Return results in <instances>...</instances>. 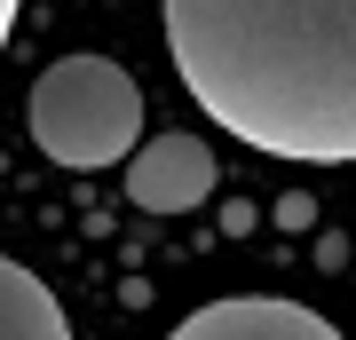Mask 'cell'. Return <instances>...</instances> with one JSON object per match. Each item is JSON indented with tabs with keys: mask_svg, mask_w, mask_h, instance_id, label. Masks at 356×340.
Segmentation results:
<instances>
[{
	"mask_svg": "<svg viewBox=\"0 0 356 340\" xmlns=\"http://www.w3.org/2000/svg\"><path fill=\"white\" fill-rule=\"evenodd\" d=\"M198 111L269 159H356V0H166Z\"/></svg>",
	"mask_w": 356,
	"mask_h": 340,
	"instance_id": "1",
	"label": "cell"
},
{
	"mask_svg": "<svg viewBox=\"0 0 356 340\" xmlns=\"http://www.w3.org/2000/svg\"><path fill=\"white\" fill-rule=\"evenodd\" d=\"M24 119H32V143L48 151L56 166H119L143 151V88L127 79V63L111 56H64L32 79L24 95Z\"/></svg>",
	"mask_w": 356,
	"mask_h": 340,
	"instance_id": "2",
	"label": "cell"
},
{
	"mask_svg": "<svg viewBox=\"0 0 356 340\" xmlns=\"http://www.w3.org/2000/svg\"><path fill=\"white\" fill-rule=\"evenodd\" d=\"M175 340H341L332 316H317L309 301H277V293H229L206 301L175 325Z\"/></svg>",
	"mask_w": 356,
	"mask_h": 340,
	"instance_id": "3",
	"label": "cell"
},
{
	"mask_svg": "<svg viewBox=\"0 0 356 340\" xmlns=\"http://www.w3.org/2000/svg\"><path fill=\"white\" fill-rule=\"evenodd\" d=\"M206 190H214V151L198 135H159L127 159V198L143 214H191L206 206Z\"/></svg>",
	"mask_w": 356,
	"mask_h": 340,
	"instance_id": "4",
	"label": "cell"
},
{
	"mask_svg": "<svg viewBox=\"0 0 356 340\" xmlns=\"http://www.w3.org/2000/svg\"><path fill=\"white\" fill-rule=\"evenodd\" d=\"M0 340H72V316L24 261L0 253Z\"/></svg>",
	"mask_w": 356,
	"mask_h": 340,
	"instance_id": "5",
	"label": "cell"
},
{
	"mask_svg": "<svg viewBox=\"0 0 356 340\" xmlns=\"http://www.w3.org/2000/svg\"><path fill=\"white\" fill-rule=\"evenodd\" d=\"M317 222V198H309V190H285L277 198V229H309Z\"/></svg>",
	"mask_w": 356,
	"mask_h": 340,
	"instance_id": "6",
	"label": "cell"
},
{
	"mask_svg": "<svg viewBox=\"0 0 356 340\" xmlns=\"http://www.w3.org/2000/svg\"><path fill=\"white\" fill-rule=\"evenodd\" d=\"M222 229H229V238H238V229H254V206H245V198H222Z\"/></svg>",
	"mask_w": 356,
	"mask_h": 340,
	"instance_id": "7",
	"label": "cell"
},
{
	"mask_svg": "<svg viewBox=\"0 0 356 340\" xmlns=\"http://www.w3.org/2000/svg\"><path fill=\"white\" fill-rule=\"evenodd\" d=\"M8 32H16V0H0V48H8Z\"/></svg>",
	"mask_w": 356,
	"mask_h": 340,
	"instance_id": "8",
	"label": "cell"
}]
</instances>
